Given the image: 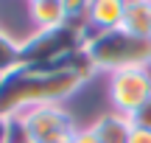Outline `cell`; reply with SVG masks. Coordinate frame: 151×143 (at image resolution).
Masks as SVG:
<instances>
[{"label":"cell","instance_id":"8992f818","mask_svg":"<svg viewBox=\"0 0 151 143\" xmlns=\"http://www.w3.org/2000/svg\"><path fill=\"white\" fill-rule=\"evenodd\" d=\"M92 129L98 135V143H129L132 132H134V124H132V115H123V112L106 110L90 121Z\"/></svg>","mask_w":151,"mask_h":143},{"label":"cell","instance_id":"9c48e42d","mask_svg":"<svg viewBox=\"0 0 151 143\" xmlns=\"http://www.w3.org/2000/svg\"><path fill=\"white\" fill-rule=\"evenodd\" d=\"M20 65V45L9 37L6 31H0V76H6L9 70Z\"/></svg>","mask_w":151,"mask_h":143},{"label":"cell","instance_id":"8fae6325","mask_svg":"<svg viewBox=\"0 0 151 143\" xmlns=\"http://www.w3.org/2000/svg\"><path fill=\"white\" fill-rule=\"evenodd\" d=\"M70 143H98V135L92 129V124H78V129H76Z\"/></svg>","mask_w":151,"mask_h":143},{"label":"cell","instance_id":"277c9868","mask_svg":"<svg viewBox=\"0 0 151 143\" xmlns=\"http://www.w3.org/2000/svg\"><path fill=\"white\" fill-rule=\"evenodd\" d=\"M151 98V67H123L106 76L109 110L134 115Z\"/></svg>","mask_w":151,"mask_h":143},{"label":"cell","instance_id":"ba28073f","mask_svg":"<svg viewBox=\"0 0 151 143\" xmlns=\"http://www.w3.org/2000/svg\"><path fill=\"white\" fill-rule=\"evenodd\" d=\"M120 28L151 39V0H126V14Z\"/></svg>","mask_w":151,"mask_h":143},{"label":"cell","instance_id":"3957f363","mask_svg":"<svg viewBox=\"0 0 151 143\" xmlns=\"http://www.w3.org/2000/svg\"><path fill=\"white\" fill-rule=\"evenodd\" d=\"M9 143H70L78 121L65 104H39L11 115Z\"/></svg>","mask_w":151,"mask_h":143},{"label":"cell","instance_id":"5b68a950","mask_svg":"<svg viewBox=\"0 0 151 143\" xmlns=\"http://www.w3.org/2000/svg\"><path fill=\"white\" fill-rule=\"evenodd\" d=\"M126 14V0H90L84 17L90 31H112L123 25Z\"/></svg>","mask_w":151,"mask_h":143},{"label":"cell","instance_id":"4fadbf2b","mask_svg":"<svg viewBox=\"0 0 151 143\" xmlns=\"http://www.w3.org/2000/svg\"><path fill=\"white\" fill-rule=\"evenodd\" d=\"M129 143H151V132H146V129H134L132 132Z\"/></svg>","mask_w":151,"mask_h":143},{"label":"cell","instance_id":"7a4b0ae2","mask_svg":"<svg viewBox=\"0 0 151 143\" xmlns=\"http://www.w3.org/2000/svg\"><path fill=\"white\" fill-rule=\"evenodd\" d=\"M81 51L92 62V67L106 76L123 67H151V39L123 28L90 31L81 42Z\"/></svg>","mask_w":151,"mask_h":143},{"label":"cell","instance_id":"30bf717a","mask_svg":"<svg viewBox=\"0 0 151 143\" xmlns=\"http://www.w3.org/2000/svg\"><path fill=\"white\" fill-rule=\"evenodd\" d=\"M132 124H134V129H146V132H151V98L132 115Z\"/></svg>","mask_w":151,"mask_h":143},{"label":"cell","instance_id":"6da1fadb","mask_svg":"<svg viewBox=\"0 0 151 143\" xmlns=\"http://www.w3.org/2000/svg\"><path fill=\"white\" fill-rule=\"evenodd\" d=\"M84 84L87 82L70 67L42 70V67L17 65L3 76V84H0V115L11 118L39 104H65Z\"/></svg>","mask_w":151,"mask_h":143},{"label":"cell","instance_id":"5bb4252c","mask_svg":"<svg viewBox=\"0 0 151 143\" xmlns=\"http://www.w3.org/2000/svg\"><path fill=\"white\" fill-rule=\"evenodd\" d=\"M9 132H11V121L0 115V143H9Z\"/></svg>","mask_w":151,"mask_h":143},{"label":"cell","instance_id":"52a82bcc","mask_svg":"<svg viewBox=\"0 0 151 143\" xmlns=\"http://www.w3.org/2000/svg\"><path fill=\"white\" fill-rule=\"evenodd\" d=\"M28 20L37 31H53L67 22V9L62 0H28Z\"/></svg>","mask_w":151,"mask_h":143},{"label":"cell","instance_id":"7c38bea8","mask_svg":"<svg viewBox=\"0 0 151 143\" xmlns=\"http://www.w3.org/2000/svg\"><path fill=\"white\" fill-rule=\"evenodd\" d=\"M62 3H65V9H67V17H70V14H84L90 0H62Z\"/></svg>","mask_w":151,"mask_h":143},{"label":"cell","instance_id":"9a60e30c","mask_svg":"<svg viewBox=\"0 0 151 143\" xmlns=\"http://www.w3.org/2000/svg\"><path fill=\"white\" fill-rule=\"evenodd\" d=\"M0 84H3V76H0Z\"/></svg>","mask_w":151,"mask_h":143}]
</instances>
